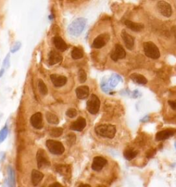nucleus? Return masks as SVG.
I'll return each mask as SVG.
<instances>
[{
    "instance_id": "29",
    "label": "nucleus",
    "mask_w": 176,
    "mask_h": 187,
    "mask_svg": "<svg viewBox=\"0 0 176 187\" xmlns=\"http://www.w3.org/2000/svg\"><path fill=\"white\" fill-rule=\"evenodd\" d=\"M78 80L81 83H84L87 80V73L83 69H80L78 73Z\"/></svg>"
},
{
    "instance_id": "22",
    "label": "nucleus",
    "mask_w": 176,
    "mask_h": 187,
    "mask_svg": "<svg viewBox=\"0 0 176 187\" xmlns=\"http://www.w3.org/2000/svg\"><path fill=\"white\" fill-rule=\"evenodd\" d=\"M56 170L59 174L63 176L69 177L71 175V169L68 165H64V164H59L56 167Z\"/></svg>"
},
{
    "instance_id": "24",
    "label": "nucleus",
    "mask_w": 176,
    "mask_h": 187,
    "mask_svg": "<svg viewBox=\"0 0 176 187\" xmlns=\"http://www.w3.org/2000/svg\"><path fill=\"white\" fill-rule=\"evenodd\" d=\"M8 175H9V182L8 184L10 186H15V178H14V171L10 166L8 167Z\"/></svg>"
},
{
    "instance_id": "15",
    "label": "nucleus",
    "mask_w": 176,
    "mask_h": 187,
    "mask_svg": "<svg viewBox=\"0 0 176 187\" xmlns=\"http://www.w3.org/2000/svg\"><path fill=\"white\" fill-rule=\"evenodd\" d=\"M63 60L62 56L57 51L52 50L48 56V62L50 65H54L61 62Z\"/></svg>"
},
{
    "instance_id": "14",
    "label": "nucleus",
    "mask_w": 176,
    "mask_h": 187,
    "mask_svg": "<svg viewBox=\"0 0 176 187\" xmlns=\"http://www.w3.org/2000/svg\"><path fill=\"white\" fill-rule=\"evenodd\" d=\"M50 79L56 87H61L66 83L67 79L65 76H60L58 74H52L50 76Z\"/></svg>"
},
{
    "instance_id": "19",
    "label": "nucleus",
    "mask_w": 176,
    "mask_h": 187,
    "mask_svg": "<svg viewBox=\"0 0 176 187\" xmlns=\"http://www.w3.org/2000/svg\"><path fill=\"white\" fill-rule=\"evenodd\" d=\"M77 98L80 99H85L89 95V88L88 86H81L76 89Z\"/></svg>"
},
{
    "instance_id": "23",
    "label": "nucleus",
    "mask_w": 176,
    "mask_h": 187,
    "mask_svg": "<svg viewBox=\"0 0 176 187\" xmlns=\"http://www.w3.org/2000/svg\"><path fill=\"white\" fill-rule=\"evenodd\" d=\"M138 152L132 149H127L123 153V156H124L125 158L127 160H132V159L136 158Z\"/></svg>"
},
{
    "instance_id": "18",
    "label": "nucleus",
    "mask_w": 176,
    "mask_h": 187,
    "mask_svg": "<svg viewBox=\"0 0 176 187\" xmlns=\"http://www.w3.org/2000/svg\"><path fill=\"white\" fill-rule=\"evenodd\" d=\"M53 43L55 47L60 51H65L67 49V45L60 36H55L53 39Z\"/></svg>"
},
{
    "instance_id": "25",
    "label": "nucleus",
    "mask_w": 176,
    "mask_h": 187,
    "mask_svg": "<svg viewBox=\"0 0 176 187\" xmlns=\"http://www.w3.org/2000/svg\"><path fill=\"white\" fill-rule=\"evenodd\" d=\"M46 119L48 122L50 123V124L57 125L59 123V119L57 116L53 113H50V112L46 113Z\"/></svg>"
},
{
    "instance_id": "21",
    "label": "nucleus",
    "mask_w": 176,
    "mask_h": 187,
    "mask_svg": "<svg viewBox=\"0 0 176 187\" xmlns=\"http://www.w3.org/2000/svg\"><path fill=\"white\" fill-rule=\"evenodd\" d=\"M130 78L133 82L138 84H146L147 83V79L143 75H141L140 73H133L130 75Z\"/></svg>"
},
{
    "instance_id": "27",
    "label": "nucleus",
    "mask_w": 176,
    "mask_h": 187,
    "mask_svg": "<svg viewBox=\"0 0 176 187\" xmlns=\"http://www.w3.org/2000/svg\"><path fill=\"white\" fill-rule=\"evenodd\" d=\"M38 88H39V91L41 94L43 95H46L48 94V87L42 80H39Z\"/></svg>"
},
{
    "instance_id": "7",
    "label": "nucleus",
    "mask_w": 176,
    "mask_h": 187,
    "mask_svg": "<svg viewBox=\"0 0 176 187\" xmlns=\"http://www.w3.org/2000/svg\"><path fill=\"white\" fill-rule=\"evenodd\" d=\"M110 36L107 33L101 34L94 40L92 43V47L96 49H100L106 45L108 41L110 40Z\"/></svg>"
},
{
    "instance_id": "10",
    "label": "nucleus",
    "mask_w": 176,
    "mask_h": 187,
    "mask_svg": "<svg viewBox=\"0 0 176 187\" xmlns=\"http://www.w3.org/2000/svg\"><path fill=\"white\" fill-rule=\"evenodd\" d=\"M107 163V160L104 158L103 157L96 156L93 160L92 168L95 171H100L103 169V167L106 165Z\"/></svg>"
},
{
    "instance_id": "5",
    "label": "nucleus",
    "mask_w": 176,
    "mask_h": 187,
    "mask_svg": "<svg viewBox=\"0 0 176 187\" xmlns=\"http://www.w3.org/2000/svg\"><path fill=\"white\" fill-rule=\"evenodd\" d=\"M100 106V101L96 95H92L87 102V109L89 113L96 115L99 113Z\"/></svg>"
},
{
    "instance_id": "8",
    "label": "nucleus",
    "mask_w": 176,
    "mask_h": 187,
    "mask_svg": "<svg viewBox=\"0 0 176 187\" xmlns=\"http://www.w3.org/2000/svg\"><path fill=\"white\" fill-rule=\"evenodd\" d=\"M157 8L161 14L164 17H170L172 15V8L169 3L165 1H159L157 3Z\"/></svg>"
},
{
    "instance_id": "20",
    "label": "nucleus",
    "mask_w": 176,
    "mask_h": 187,
    "mask_svg": "<svg viewBox=\"0 0 176 187\" xmlns=\"http://www.w3.org/2000/svg\"><path fill=\"white\" fill-rule=\"evenodd\" d=\"M43 174L42 173V172L36 170V169H33L32 171V174H31V179H32V183L34 186H37L38 185L40 182L42 180L43 178Z\"/></svg>"
},
{
    "instance_id": "35",
    "label": "nucleus",
    "mask_w": 176,
    "mask_h": 187,
    "mask_svg": "<svg viewBox=\"0 0 176 187\" xmlns=\"http://www.w3.org/2000/svg\"><path fill=\"white\" fill-rule=\"evenodd\" d=\"M20 43H17L15 45H14V47L13 48L12 50H11V51H12V52H15V51H17L19 49H20Z\"/></svg>"
},
{
    "instance_id": "1",
    "label": "nucleus",
    "mask_w": 176,
    "mask_h": 187,
    "mask_svg": "<svg viewBox=\"0 0 176 187\" xmlns=\"http://www.w3.org/2000/svg\"><path fill=\"white\" fill-rule=\"evenodd\" d=\"M95 132L101 137L113 138L116 133V128L115 126L111 124L99 125L95 128Z\"/></svg>"
},
{
    "instance_id": "26",
    "label": "nucleus",
    "mask_w": 176,
    "mask_h": 187,
    "mask_svg": "<svg viewBox=\"0 0 176 187\" xmlns=\"http://www.w3.org/2000/svg\"><path fill=\"white\" fill-rule=\"evenodd\" d=\"M72 57L74 60L81 59L83 57V51L78 47H74L72 51Z\"/></svg>"
},
{
    "instance_id": "11",
    "label": "nucleus",
    "mask_w": 176,
    "mask_h": 187,
    "mask_svg": "<svg viewBox=\"0 0 176 187\" xmlns=\"http://www.w3.org/2000/svg\"><path fill=\"white\" fill-rule=\"evenodd\" d=\"M31 123L33 128L40 130L43 128V117L41 113H37L34 114L31 118Z\"/></svg>"
},
{
    "instance_id": "3",
    "label": "nucleus",
    "mask_w": 176,
    "mask_h": 187,
    "mask_svg": "<svg viewBox=\"0 0 176 187\" xmlns=\"http://www.w3.org/2000/svg\"><path fill=\"white\" fill-rule=\"evenodd\" d=\"M143 50L145 55L149 58L152 59H158L160 57V52L158 47L156 46V45L154 43L151 42V41L144 43Z\"/></svg>"
},
{
    "instance_id": "13",
    "label": "nucleus",
    "mask_w": 176,
    "mask_h": 187,
    "mask_svg": "<svg viewBox=\"0 0 176 187\" xmlns=\"http://www.w3.org/2000/svg\"><path fill=\"white\" fill-rule=\"evenodd\" d=\"M175 133V130L173 129H167L160 131L156 135V139L158 141H162L168 139V138L173 136Z\"/></svg>"
},
{
    "instance_id": "6",
    "label": "nucleus",
    "mask_w": 176,
    "mask_h": 187,
    "mask_svg": "<svg viewBox=\"0 0 176 187\" xmlns=\"http://www.w3.org/2000/svg\"><path fill=\"white\" fill-rule=\"evenodd\" d=\"M37 160L39 169H43L50 166L48 156L43 149H39L37 154Z\"/></svg>"
},
{
    "instance_id": "2",
    "label": "nucleus",
    "mask_w": 176,
    "mask_h": 187,
    "mask_svg": "<svg viewBox=\"0 0 176 187\" xmlns=\"http://www.w3.org/2000/svg\"><path fill=\"white\" fill-rule=\"evenodd\" d=\"M86 22L87 20L82 17L77 18V19L74 20L68 26V29H67L70 35L74 36L80 35L85 27Z\"/></svg>"
},
{
    "instance_id": "17",
    "label": "nucleus",
    "mask_w": 176,
    "mask_h": 187,
    "mask_svg": "<svg viewBox=\"0 0 176 187\" xmlns=\"http://www.w3.org/2000/svg\"><path fill=\"white\" fill-rule=\"evenodd\" d=\"M125 25L127 26V28L130 29L133 32H140L144 29L145 26L143 24L141 23H136L129 20H126L125 21Z\"/></svg>"
},
{
    "instance_id": "12",
    "label": "nucleus",
    "mask_w": 176,
    "mask_h": 187,
    "mask_svg": "<svg viewBox=\"0 0 176 187\" xmlns=\"http://www.w3.org/2000/svg\"><path fill=\"white\" fill-rule=\"evenodd\" d=\"M121 37L123 41H124L127 49H128L129 50H132L134 47L133 37L132 36H131L129 34L127 33L125 29H123V30L121 32Z\"/></svg>"
},
{
    "instance_id": "31",
    "label": "nucleus",
    "mask_w": 176,
    "mask_h": 187,
    "mask_svg": "<svg viewBox=\"0 0 176 187\" xmlns=\"http://www.w3.org/2000/svg\"><path fill=\"white\" fill-rule=\"evenodd\" d=\"M76 141V136L73 134H70L66 136V141L67 145H72L75 143Z\"/></svg>"
},
{
    "instance_id": "36",
    "label": "nucleus",
    "mask_w": 176,
    "mask_h": 187,
    "mask_svg": "<svg viewBox=\"0 0 176 187\" xmlns=\"http://www.w3.org/2000/svg\"><path fill=\"white\" fill-rule=\"evenodd\" d=\"M171 32H172V33H173V35H174V37L176 40V25H174L172 27Z\"/></svg>"
},
{
    "instance_id": "4",
    "label": "nucleus",
    "mask_w": 176,
    "mask_h": 187,
    "mask_svg": "<svg viewBox=\"0 0 176 187\" xmlns=\"http://www.w3.org/2000/svg\"><path fill=\"white\" fill-rule=\"evenodd\" d=\"M46 147L50 153L54 155H61L65 152L64 146L59 141L48 140L46 141Z\"/></svg>"
},
{
    "instance_id": "30",
    "label": "nucleus",
    "mask_w": 176,
    "mask_h": 187,
    "mask_svg": "<svg viewBox=\"0 0 176 187\" xmlns=\"http://www.w3.org/2000/svg\"><path fill=\"white\" fill-rule=\"evenodd\" d=\"M9 133V129L6 126L3 127L2 130L0 132V143H2L3 141L6 139V138L7 137V135H8Z\"/></svg>"
},
{
    "instance_id": "28",
    "label": "nucleus",
    "mask_w": 176,
    "mask_h": 187,
    "mask_svg": "<svg viewBox=\"0 0 176 187\" xmlns=\"http://www.w3.org/2000/svg\"><path fill=\"white\" fill-rule=\"evenodd\" d=\"M63 132V130L61 128H52L50 131V136L52 137L57 138V137H59L60 136L62 135Z\"/></svg>"
},
{
    "instance_id": "16",
    "label": "nucleus",
    "mask_w": 176,
    "mask_h": 187,
    "mask_svg": "<svg viewBox=\"0 0 176 187\" xmlns=\"http://www.w3.org/2000/svg\"><path fill=\"white\" fill-rule=\"evenodd\" d=\"M86 126V120L83 117H79L76 121L72 123L70 126V129L74 131L81 132Z\"/></svg>"
},
{
    "instance_id": "9",
    "label": "nucleus",
    "mask_w": 176,
    "mask_h": 187,
    "mask_svg": "<svg viewBox=\"0 0 176 187\" xmlns=\"http://www.w3.org/2000/svg\"><path fill=\"white\" fill-rule=\"evenodd\" d=\"M126 56V52L122 47V45L120 44H116L115 45L113 51L111 54V58L113 60L114 62L118 61L120 59L125 58Z\"/></svg>"
},
{
    "instance_id": "33",
    "label": "nucleus",
    "mask_w": 176,
    "mask_h": 187,
    "mask_svg": "<svg viewBox=\"0 0 176 187\" xmlns=\"http://www.w3.org/2000/svg\"><path fill=\"white\" fill-rule=\"evenodd\" d=\"M168 105L171 106L172 109L173 110H176V100H174V101L169 100L168 102Z\"/></svg>"
},
{
    "instance_id": "38",
    "label": "nucleus",
    "mask_w": 176,
    "mask_h": 187,
    "mask_svg": "<svg viewBox=\"0 0 176 187\" xmlns=\"http://www.w3.org/2000/svg\"><path fill=\"white\" fill-rule=\"evenodd\" d=\"M79 186H80V187H85V186H86V187H89V186H90V185H89V184H82V185H80Z\"/></svg>"
},
{
    "instance_id": "39",
    "label": "nucleus",
    "mask_w": 176,
    "mask_h": 187,
    "mask_svg": "<svg viewBox=\"0 0 176 187\" xmlns=\"http://www.w3.org/2000/svg\"><path fill=\"white\" fill-rule=\"evenodd\" d=\"M3 73V69H2V70L1 71V72H0V77L2 76V75Z\"/></svg>"
},
{
    "instance_id": "34",
    "label": "nucleus",
    "mask_w": 176,
    "mask_h": 187,
    "mask_svg": "<svg viewBox=\"0 0 176 187\" xmlns=\"http://www.w3.org/2000/svg\"><path fill=\"white\" fill-rule=\"evenodd\" d=\"M155 154H156V150H154V149H150V150H149L147 153V157L148 158H150L154 156Z\"/></svg>"
},
{
    "instance_id": "37",
    "label": "nucleus",
    "mask_w": 176,
    "mask_h": 187,
    "mask_svg": "<svg viewBox=\"0 0 176 187\" xmlns=\"http://www.w3.org/2000/svg\"><path fill=\"white\" fill-rule=\"evenodd\" d=\"M50 186H51V187H61L62 186V185L61 184H59V183H54V184H51V185H50Z\"/></svg>"
},
{
    "instance_id": "32",
    "label": "nucleus",
    "mask_w": 176,
    "mask_h": 187,
    "mask_svg": "<svg viewBox=\"0 0 176 187\" xmlns=\"http://www.w3.org/2000/svg\"><path fill=\"white\" fill-rule=\"evenodd\" d=\"M65 114L70 118H74L77 115V111L74 108H70L66 111Z\"/></svg>"
}]
</instances>
